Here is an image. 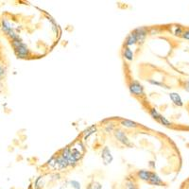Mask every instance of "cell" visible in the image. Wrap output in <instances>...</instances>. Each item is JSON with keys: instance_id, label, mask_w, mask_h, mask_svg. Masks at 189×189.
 Returning a JSON list of instances; mask_svg holds the SVG:
<instances>
[{"instance_id": "obj_22", "label": "cell", "mask_w": 189, "mask_h": 189, "mask_svg": "<svg viewBox=\"0 0 189 189\" xmlns=\"http://www.w3.org/2000/svg\"><path fill=\"white\" fill-rule=\"evenodd\" d=\"M183 34V30L181 28H176V30H175V35H181Z\"/></svg>"}, {"instance_id": "obj_10", "label": "cell", "mask_w": 189, "mask_h": 189, "mask_svg": "<svg viewBox=\"0 0 189 189\" xmlns=\"http://www.w3.org/2000/svg\"><path fill=\"white\" fill-rule=\"evenodd\" d=\"M169 97L172 101L174 102V104L178 105V106H182L183 105V101H182V98L181 96L177 94V93H170L169 94Z\"/></svg>"}, {"instance_id": "obj_12", "label": "cell", "mask_w": 189, "mask_h": 189, "mask_svg": "<svg viewBox=\"0 0 189 189\" xmlns=\"http://www.w3.org/2000/svg\"><path fill=\"white\" fill-rule=\"evenodd\" d=\"M121 125L125 128H137L138 127V124L132 121V120H128V119H125L121 121Z\"/></svg>"}, {"instance_id": "obj_4", "label": "cell", "mask_w": 189, "mask_h": 189, "mask_svg": "<svg viewBox=\"0 0 189 189\" xmlns=\"http://www.w3.org/2000/svg\"><path fill=\"white\" fill-rule=\"evenodd\" d=\"M115 136H116V139H117L120 143H122L123 145L127 146V147H132V144H131V142H130V140H129V138L127 137V135L125 134L124 132H122V131H120V130H116V131L115 132Z\"/></svg>"}, {"instance_id": "obj_16", "label": "cell", "mask_w": 189, "mask_h": 189, "mask_svg": "<svg viewBox=\"0 0 189 189\" xmlns=\"http://www.w3.org/2000/svg\"><path fill=\"white\" fill-rule=\"evenodd\" d=\"M149 113H150V116H152L154 119H156V120L159 121V118L161 117V115H160V113H159L154 108H152V109H150V110H149Z\"/></svg>"}, {"instance_id": "obj_1", "label": "cell", "mask_w": 189, "mask_h": 189, "mask_svg": "<svg viewBox=\"0 0 189 189\" xmlns=\"http://www.w3.org/2000/svg\"><path fill=\"white\" fill-rule=\"evenodd\" d=\"M11 45L12 47L14 49V52L17 55L18 58H26L30 55V50L27 46L26 44H24L21 40L19 36L11 40Z\"/></svg>"}, {"instance_id": "obj_18", "label": "cell", "mask_w": 189, "mask_h": 189, "mask_svg": "<svg viewBox=\"0 0 189 189\" xmlns=\"http://www.w3.org/2000/svg\"><path fill=\"white\" fill-rule=\"evenodd\" d=\"M159 121H160L163 125H165V126H169V125H170V122H169L166 117H163V116H161V117L159 118Z\"/></svg>"}, {"instance_id": "obj_19", "label": "cell", "mask_w": 189, "mask_h": 189, "mask_svg": "<svg viewBox=\"0 0 189 189\" xmlns=\"http://www.w3.org/2000/svg\"><path fill=\"white\" fill-rule=\"evenodd\" d=\"M95 131H96V127H91V128H89V130H88V133H86V135L84 136V138H86V137H88L89 135H91L93 132H95Z\"/></svg>"}, {"instance_id": "obj_17", "label": "cell", "mask_w": 189, "mask_h": 189, "mask_svg": "<svg viewBox=\"0 0 189 189\" xmlns=\"http://www.w3.org/2000/svg\"><path fill=\"white\" fill-rule=\"evenodd\" d=\"M70 184L74 189H81V183L77 181H71Z\"/></svg>"}, {"instance_id": "obj_5", "label": "cell", "mask_w": 189, "mask_h": 189, "mask_svg": "<svg viewBox=\"0 0 189 189\" xmlns=\"http://www.w3.org/2000/svg\"><path fill=\"white\" fill-rule=\"evenodd\" d=\"M101 158H102V161H103V163H104L105 166L110 165V163L112 162L113 157H112L111 150L109 149L108 147H104V148H103V149H102V151H101Z\"/></svg>"}, {"instance_id": "obj_20", "label": "cell", "mask_w": 189, "mask_h": 189, "mask_svg": "<svg viewBox=\"0 0 189 189\" xmlns=\"http://www.w3.org/2000/svg\"><path fill=\"white\" fill-rule=\"evenodd\" d=\"M5 76V69L3 67V65L0 64V80H1Z\"/></svg>"}, {"instance_id": "obj_3", "label": "cell", "mask_w": 189, "mask_h": 189, "mask_svg": "<svg viewBox=\"0 0 189 189\" xmlns=\"http://www.w3.org/2000/svg\"><path fill=\"white\" fill-rule=\"evenodd\" d=\"M1 29H2V30H3L8 36H10V37L11 38V40L14 39V38H16V37L18 36V35L14 31L12 28L10 27V22H9L7 19H2V21H1Z\"/></svg>"}, {"instance_id": "obj_21", "label": "cell", "mask_w": 189, "mask_h": 189, "mask_svg": "<svg viewBox=\"0 0 189 189\" xmlns=\"http://www.w3.org/2000/svg\"><path fill=\"white\" fill-rule=\"evenodd\" d=\"M149 82H150L151 84H154V85H159V86H165V85H163V83H160V82H158V81H153V80H149ZM165 88H168V87L165 86Z\"/></svg>"}, {"instance_id": "obj_6", "label": "cell", "mask_w": 189, "mask_h": 189, "mask_svg": "<svg viewBox=\"0 0 189 189\" xmlns=\"http://www.w3.org/2000/svg\"><path fill=\"white\" fill-rule=\"evenodd\" d=\"M132 32L135 34L138 43H140V42L144 41V39H145L146 36H147V34H148V31H147V30H146L145 28H138V29L134 30Z\"/></svg>"}, {"instance_id": "obj_13", "label": "cell", "mask_w": 189, "mask_h": 189, "mask_svg": "<svg viewBox=\"0 0 189 189\" xmlns=\"http://www.w3.org/2000/svg\"><path fill=\"white\" fill-rule=\"evenodd\" d=\"M124 189H138L137 183L132 180V179H127L125 183V188Z\"/></svg>"}, {"instance_id": "obj_7", "label": "cell", "mask_w": 189, "mask_h": 189, "mask_svg": "<svg viewBox=\"0 0 189 189\" xmlns=\"http://www.w3.org/2000/svg\"><path fill=\"white\" fill-rule=\"evenodd\" d=\"M148 183L150 184L156 185V186H161L163 184V181L161 180V178L154 172H151V175H150V178L148 180Z\"/></svg>"}, {"instance_id": "obj_9", "label": "cell", "mask_w": 189, "mask_h": 189, "mask_svg": "<svg viewBox=\"0 0 189 189\" xmlns=\"http://www.w3.org/2000/svg\"><path fill=\"white\" fill-rule=\"evenodd\" d=\"M137 43V39H136V36L133 32H132L131 34H129V36L126 38V41H125V45L127 47L134 45Z\"/></svg>"}, {"instance_id": "obj_14", "label": "cell", "mask_w": 189, "mask_h": 189, "mask_svg": "<svg viewBox=\"0 0 189 189\" xmlns=\"http://www.w3.org/2000/svg\"><path fill=\"white\" fill-rule=\"evenodd\" d=\"M86 189H102V185L96 181H92L91 183H88Z\"/></svg>"}, {"instance_id": "obj_8", "label": "cell", "mask_w": 189, "mask_h": 189, "mask_svg": "<svg viewBox=\"0 0 189 189\" xmlns=\"http://www.w3.org/2000/svg\"><path fill=\"white\" fill-rule=\"evenodd\" d=\"M150 175H151V171H148V170H139L137 172V176L138 178L143 180V181H146V182H148L149 178H150Z\"/></svg>"}, {"instance_id": "obj_2", "label": "cell", "mask_w": 189, "mask_h": 189, "mask_svg": "<svg viewBox=\"0 0 189 189\" xmlns=\"http://www.w3.org/2000/svg\"><path fill=\"white\" fill-rule=\"evenodd\" d=\"M129 89H130V92L134 96H143L145 94L143 85L137 81H133L130 83Z\"/></svg>"}, {"instance_id": "obj_23", "label": "cell", "mask_w": 189, "mask_h": 189, "mask_svg": "<svg viewBox=\"0 0 189 189\" xmlns=\"http://www.w3.org/2000/svg\"><path fill=\"white\" fill-rule=\"evenodd\" d=\"M183 37L186 40H189V30H186L185 32L183 33Z\"/></svg>"}, {"instance_id": "obj_15", "label": "cell", "mask_w": 189, "mask_h": 189, "mask_svg": "<svg viewBox=\"0 0 189 189\" xmlns=\"http://www.w3.org/2000/svg\"><path fill=\"white\" fill-rule=\"evenodd\" d=\"M35 189H42L45 185V181L43 177H39L37 178V180L35 181Z\"/></svg>"}, {"instance_id": "obj_11", "label": "cell", "mask_w": 189, "mask_h": 189, "mask_svg": "<svg viewBox=\"0 0 189 189\" xmlns=\"http://www.w3.org/2000/svg\"><path fill=\"white\" fill-rule=\"evenodd\" d=\"M123 56H124V58L127 61H132L133 60V52H132V50L130 47L126 46L124 48V51H123Z\"/></svg>"}]
</instances>
